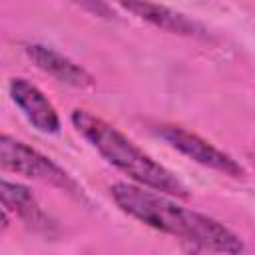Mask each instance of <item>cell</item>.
<instances>
[{
	"label": "cell",
	"instance_id": "6da1fadb",
	"mask_svg": "<svg viewBox=\"0 0 255 255\" xmlns=\"http://www.w3.org/2000/svg\"><path fill=\"white\" fill-rule=\"evenodd\" d=\"M110 193L124 213L151 229L181 237L225 255H241L245 249L239 235H235L229 227L213 217L175 203L163 193L131 183H114Z\"/></svg>",
	"mask_w": 255,
	"mask_h": 255
},
{
	"label": "cell",
	"instance_id": "7a4b0ae2",
	"mask_svg": "<svg viewBox=\"0 0 255 255\" xmlns=\"http://www.w3.org/2000/svg\"><path fill=\"white\" fill-rule=\"evenodd\" d=\"M72 124L114 167L126 173L139 187H147L151 191L167 193L179 199L189 197V189L181 183V179H177L169 169L139 149L112 124L86 110H74Z\"/></svg>",
	"mask_w": 255,
	"mask_h": 255
},
{
	"label": "cell",
	"instance_id": "3957f363",
	"mask_svg": "<svg viewBox=\"0 0 255 255\" xmlns=\"http://www.w3.org/2000/svg\"><path fill=\"white\" fill-rule=\"evenodd\" d=\"M0 167L24 177L56 185L68 193L78 195L82 191L78 183L68 175V171L54 163L48 155L6 133H0Z\"/></svg>",
	"mask_w": 255,
	"mask_h": 255
},
{
	"label": "cell",
	"instance_id": "277c9868",
	"mask_svg": "<svg viewBox=\"0 0 255 255\" xmlns=\"http://www.w3.org/2000/svg\"><path fill=\"white\" fill-rule=\"evenodd\" d=\"M157 135L161 139H165L171 147H175L177 151H181L183 155H187L189 159H193L195 163L221 171L229 177H243L245 169L227 153H223L221 149H217L215 145H211L207 139L199 137L193 131H187L179 126H159L157 128Z\"/></svg>",
	"mask_w": 255,
	"mask_h": 255
},
{
	"label": "cell",
	"instance_id": "5b68a950",
	"mask_svg": "<svg viewBox=\"0 0 255 255\" xmlns=\"http://www.w3.org/2000/svg\"><path fill=\"white\" fill-rule=\"evenodd\" d=\"M10 98L16 108L24 114V118L42 133H58L60 131V118L56 108L50 100L28 80L14 78L8 86Z\"/></svg>",
	"mask_w": 255,
	"mask_h": 255
},
{
	"label": "cell",
	"instance_id": "8992f818",
	"mask_svg": "<svg viewBox=\"0 0 255 255\" xmlns=\"http://www.w3.org/2000/svg\"><path fill=\"white\" fill-rule=\"evenodd\" d=\"M26 56L46 74L54 76L58 82L74 86V88H92L94 86V76L84 70L80 64H76L74 60H70L68 56H64L62 52L44 46V44H28L26 48Z\"/></svg>",
	"mask_w": 255,
	"mask_h": 255
},
{
	"label": "cell",
	"instance_id": "52a82bcc",
	"mask_svg": "<svg viewBox=\"0 0 255 255\" xmlns=\"http://www.w3.org/2000/svg\"><path fill=\"white\" fill-rule=\"evenodd\" d=\"M122 6L128 12H133L135 16H139V18L147 20L149 24H153L165 32H171V34L199 36L203 32L199 28V24H195L185 14L175 12L167 6H159V4H151V2H124Z\"/></svg>",
	"mask_w": 255,
	"mask_h": 255
},
{
	"label": "cell",
	"instance_id": "ba28073f",
	"mask_svg": "<svg viewBox=\"0 0 255 255\" xmlns=\"http://www.w3.org/2000/svg\"><path fill=\"white\" fill-rule=\"evenodd\" d=\"M0 207L14 211L30 225H46L48 221L30 189L22 183L8 181L4 177H0Z\"/></svg>",
	"mask_w": 255,
	"mask_h": 255
},
{
	"label": "cell",
	"instance_id": "9c48e42d",
	"mask_svg": "<svg viewBox=\"0 0 255 255\" xmlns=\"http://www.w3.org/2000/svg\"><path fill=\"white\" fill-rule=\"evenodd\" d=\"M4 227H8V215H6V211L0 207V229H4Z\"/></svg>",
	"mask_w": 255,
	"mask_h": 255
}]
</instances>
